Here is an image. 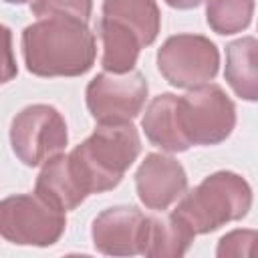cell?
Masks as SVG:
<instances>
[{
  "label": "cell",
  "mask_w": 258,
  "mask_h": 258,
  "mask_svg": "<svg viewBox=\"0 0 258 258\" xmlns=\"http://www.w3.org/2000/svg\"><path fill=\"white\" fill-rule=\"evenodd\" d=\"M135 189L145 208L163 212L187 191V173L175 157L147 153L135 171Z\"/></svg>",
  "instance_id": "10"
},
{
  "label": "cell",
  "mask_w": 258,
  "mask_h": 258,
  "mask_svg": "<svg viewBox=\"0 0 258 258\" xmlns=\"http://www.w3.org/2000/svg\"><path fill=\"white\" fill-rule=\"evenodd\" d=\"M141 153V139L133 123L99 125L69 155V171L87 198L117 187L125 171Z\"/></svg>",
  "instance_id": "2"
},
{
  "label": "cell",
  "mask_w": 258,
  "mask_h": 258,
  "mask_svg": "<svg viewBox=\"0 0 258 258\" xmlns=\"http://www.w3.org/2000/svg\"><path fill=\"white\" fill-rule=\"evenodd\" d=\"M252 16L254 0H206L208 26L222 36L246 30Z\"/></svg>",
  "instance_id": "17"
},
{
  "label": "cell",
  "mask_w": 258,
  "mask_h": 258,
  "mask_svg": "<svg viewBox=\"0 0 258 258\" xmlns=\"http://www.w3.org/2000/svg\"><path fill=\"white\" fill-rule=\"evenodd\" d=\"M103 16L133 28L143 46H149L161 28V12L155 0H103Z\"/></svg>",
  "instance_id": "15"
},
{
  "label": "cell",
  "mask_w": 258,
  "mask_h": 258,
  "mask_svg": "<svg viewBox=\"0 0 258 258\" xmlns=\"http://www.w3.org/2000/svg\"><path fill=\"white\" fill-rule=\"evenodd\" d=\"M226 83L244 101H258V38L242 36L226 46Z\"/></svg>",
  "instance_id": "12"
},
{
  "label": "cell",
  "mask_w": 258,
  "mask_h": 258,
  "mask_svg": "<svg viewBox=\"0 0 258 258\" xmlns=\"http://www.w3.org/2000/svg\"><path fill=\"white\" fill-rule=\"evenodd\" d=\"M64 214L38 194H16L0 204V234L16 246H52L64 234Z\"/></svg>",
  "instance_id": "5"
},
{
  "label": "cell",
  "mask_w": 258,
  "mask_h": 258,
  "mask_svg": "<svg viewBox=\"0 0 258 258\" xmlns=\"http://www.w3.org/2000/svg\"><path fill=\"white\" fill-rule=\"evenodd\" d=\"M175 101L177 95L173 93H161L151 99L147 105L143 117H141V127L145 131V137L149 143L155 147H161L163 151L169 153H181L187 151L189 145L183 141L177 121H175Z\"/></svg>",
  "instance_id": "13"
},
{
  "label": "cell",
  "mask_w": 258,
  "mask_h": 258,
  "mask_svg": "<svg viewBox=\"0 0 258 258\" xmlns=\"http://www.w3.org/2000/svg\"><path fill=\"white\" fill-rule=\"evenodd\" d=\"M204 0H165L167 6L171 8H177V10H189V8H196L200 6Z\"/></svg>",
  "instance_id": "20"
},
{
  "label": "cell",
  "mask_w": 258,
  "mask_h": 258,
  "mask_svg": "<svg viewBox=\"0 0 258 258\" xmlns=\"http://www.w3.org/2000/svg\"><path fill=\"white\" fill-rule=\"evenodd\" d=\"M30 12L38 18L73 16L89 22L93 14V0H30Z\"/></svg>",
  "instance_id": "18"
},
{
  "label": "cell",
  "mask_w": 258,
  "mask_h": 258,
  "mask_svg": "<svg viewBox=\"0 0 258 258\" xmlns=\"http://www.w3.org/2000/svg\"><path fill=\"white\" fill-rule=\"evenodd\" d=\"M147 91V79L139 71L125 75L105 71L87 85V109L99 125H125L143 111Z\"/></svg>",
  "instance_id": "8"
},
{
  "label": "cell",
  "mask_w": 258,
  "mask_h": 258,
  "mask_svg": "<svg viewBox=\"0 0 258 258\" xmlns=\"http://www.w3.org/2000/svg\"><path fill=\"white\" fill-rule=\"evenodd\" d=\"M175 121L189 147L218 145L236 127V105L220 85L206 83L177 97Z\"/></svg>",
  "instance_id": "4"
},
{
  "label": "cell",
  "mask_w": 258,
  "mask_h": 258,
  "mask_svg": "<svg viewBox=\"0 0 258 258\" xmlns=\"http://www.w3.org/2000/svg\"><path fill=\"white\" fill-rule=\"evenodd\" d=\"M151 216L135 206H113L103 210L91 228L93 246L107 256L145 254Z\"/></svg>",
  "instance_id": "9"
},
{
  "label": "cell",
  "mask_w": 258,
  "mask_h": 258,
  "mask_svg": "<svg viewBox=\"0 0 258 258\" xmlns=\"http://www.w3.org/2000/svg\"><path fill=\"white\" fill-rule=\"evenodd\" d=\"M252 208L250 183L234 171H216L200 185L181 196L173 214L189 228L194 236L210 234L228 222L248 216Z\"/></svg>",
  "instance_id": "3"
},
{
  "label": "cell",
  "mask_w": 258,
  "mask_h": 258,
  "mask_svg": "<svg viewBox=\"0 0 258 258\" xmlns=\"http://www.w3.org/2000/svg\"><path fill=\"white\" fill-rule=\"evenodd\" d=\"M157 69L171 87L194 89L218 75L220 50L202 34H173L157 50Z\"/></svg>",
  "instance_id": "7"
},
{
  "label": "cell",
  "mask_w": 258,
  "mask_h": 258,
  "mask_svg": "<svg viewBox=\"0 0 258 258\" xmlns=\"http://www.w3.org/2000/svg\"><path fill=\"white\" fill-rule=\"evenodd\" d=\"M218 258H256L258 256V232L256 230H232L220 238L216 248Z\"/></svg>",
  "instance_id": "19"
},
{
  "label": "cell",
  "mask_w": 258,
  "mask_h": 258,
  "mask_svg": "<svg viewBox=\"0 0 258 258\" xmlns=\"http://www.w3.org/2000/svg\"><path fill=\"white\" fill-rule=\"evenodd\" d=\"M189 228L171 212L165 218H151L149 240L143 256L149 258H179L194 242Z\"/></svg>",
  "instance_id": "16"
},
{
  "label": "cell",
  "mask_w": 258,
  "mask_h": 258,
  "mask_svg": "<svg viewBox=\"0 0 258 258\" xmlns=\"http://www.w3.org/2000/svg\"><path fill=\"white\" fill-rule=\"evenodd\" d=\"M97 32L103 42L101 67L113 75H125V73L135 71L139 50L143 48L139 34L127 24L107 18V16L99 18Z\"/></svg>",
  "instance_id": "11"
},
{
  "label": "cell",
  "mask_w": 258,
  "mask_h": 258,
  "mask_svg": "<svg viewBox=\"0 0 258 258\" xmlns=\"http://www.w3.org/2000/svg\"><path fill=\"white\" fill-rule=\"evenodd\" d=\"M67 143V121L52 105H28L12 119L10 145L14 155L28 167L44 165L50 157L62 153Z\"/></svg>",
  "instance_id": "6"
},
{
  "label": "cell",
  "mask_w": 258,
  "mask_h": 258,
  "mask_svg": "<svg viewBox=\"0 0 258 258\" xmlns=\"http://www.w3.org/2000/svg\"><path fill=\"white\" fill-rule=\"evenodd\" d=\"M4 2H8V4H24L28 0H4Z\"/></svg>",
  "instance_id": "21"
},
{
  "label": "cell",
  "mask_w": 258,
  "mask_h": 258,
  "mask_svg": "<svg viewBox=\"0 0 258 258\" xmlns=\"http://www.w3.org/2000/svg\"><path fill=\"white\" fill-rule=\"evenodd\" d=\"M34 194H38L42 200H46L48 204H52L54 208H58L62 212H71L87 200L79 191V187H77V183L69 171V163H67L64 153L50 157L42 165V169L36 177Z\"/></svg>",
  "instance_id": "14"
},
{
  "label": "cell",
  "mask_w": 258,
  "mask_h": 258,
  "mask_svg": "<svg viewBox=\"0 0 258 258\" xmlns=\"http://www.w3.org/2000/svg\"><path fill=\"white\" fill-rule=\"evenodd\" d=\"M22 58L36 77H81L91 71L97 40L89 24L73 16H48L28 24L20 38Z\"/></svg>",
  "instance_id": "1"
}]
</instances>
